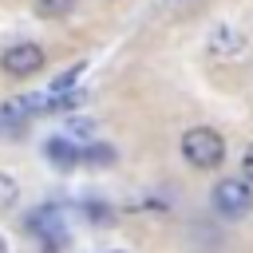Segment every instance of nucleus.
<instances>
[{
  "label": "nucleus",
  "mask_w": 253,
  "mask_h": 253,
  "mask_svg": "<svg viewBox=\"0 0 253 253\" xmlns=\"http://www.w3.org/2000/svg\"><path fill=\"white\" fill-rule=\"evenodd\" d=\"M83 158H87V162H99V166H107V162L115 158V150H111V146H91Z\"/></svg>",
  "instance_id": "9d476101"
},
{
  "label": "nucleus",
  "mask_w": 253,
  "mask_h": 253,
  "mask_svg": "<svg viewBox=\"0 0 253 253\" xmlns=\"http://www.w3.org/2000/svg\"><path fill=\"white\" fill-rule=\"evenodd\" d=\"M28 119H32V111H28L24 99H12V103L0 107V130L4 134H16L20 126H28Z\"/></svg>",
  "instance_id": "39448f33"
},
{
  "label": "nucleus",
  "mask_w": 253,
  "mask_h": 253,
  "mask_svg": "<svg viewBox=\"0 0 253 253\" xmlns=\"http://www.w3.org/2000/svg\"><path fill=\"white\" fill-rule=\"evenodd\" d=\"M16 198H20L16 178H12V174H0V213H4V210H12V206H16Z\"/></svg>",
  "instance_id": "1a4fd4ad"
},
{
  "label": "nucleus",
  "mask_w": 253,
  "mask_h": 253,
  "mask_svg": "<svg viewBox=\"0 0 253 253\" xmlns=\"http://www.w3.org/2000/svg\"><path fill=\"white\" fill-rule=\"evenodd\" d=\"M71 134H91V123H83V119H75V123H71Z\"/></svg>",
  "instance_id": "f8f14e48"
},
{
  "label": "nucleus",
  "mask_w": 253,
  "mask_h": 253,
  "mask_svg": "<svg viewBox=\"0 0 253 253\" xmlns=\"http://www.w3.org/2000/svg\"><path fill=\"white\" fill-rule=\"evenodd\" d=\"M119 253H126V249H119Z\"/></svg>",
  "instance_id": "4468645a"
},
{
  "label": "nucleus",
  "mask_w": 253,
  "mask_h": 253,
  "mask_svg": "<svg viewBox=\"0 0 253 253\" xmlns=\"http://www.w3.org/2000/svg\"><path fill=\"white\" fill-rule=\"evenodd\" d=\"M47 154H51V166H59V170H71L75 162H79V150L67 142V138H47V146H43Z\"/></svg>",
  "instance_id": "423d86ee"
},
{
  "label": "nucleus",
  "mask_w": 253,
  "mask_h": 253,
  "mask_svg": "<svg viewBox=\"0 0 253 253\" xmlns=\"http://www.w3.org/2000/svg\"><path fill=\"white\" fill-rule=\"evenodd\" d=\"M0 253H8V241H4V237H0Z\"/></svg>",
  "instance_id": "ddd939ff"
},
{
  "label": "nucleus",
  "mask_w": 253,
  "mask_h": 253,
  "mask_svg": "<svg viewBox=\"0 0 253 253\" xmlns=\"http://www.w3.org/2000/svg\"><path fill=\"white\" fill-rule=\"evenodd\" d=\"M237 43H241V36H237L233 28H217V32H213V40H210V47H213V51H237Z\"/></svg>",
  "instance_id": "6e6552de"
},
{
  "label": "nucleus",
  "mask_w": 253,
  "mask_h": 253,
  "mask_svg": "<svg viewBox=\"0 0 253 253\" xmlns=\"http://www.w3.org/2000/svg\"><path fill=\"white\" fill-rule=\"evenodd\" d=\"M182 158L198 170H217L225 162V138L213 126H190L182 134Z\"/></svg>",
  "instance_id": "f257e3e1"
},
{
  "label": "nucleus",
  "mask_w": 253,
  "mask_h": 253,
  "mask_svg": "<svg viewBox=\"0 0 253 253\" xmlns=\"http://www.w3.org/2000/svg\"><path fill=\"white\" fill-rule=\"evenodd\" d=\"M0 71L12 79H28V75L43 71V47L40 43H12L0 55Z\"/></svg>",
  "instance_id": "7ed1b4c3"
},
{
  "label": "nucleus",
  "mask_w": 253,
  "mask_h": 253,
  "mask_svg": "<svg viewBox=\"0 0 253 253\" xmlns=\"http://www.w3.org/2000/svg\"><path fill=\"white\" fill-rule=\"evenodd\" d=\"M241 178L253 186V142L245 146V154H241Z\"/></svg>",
  "instance_id": "9b49d317"
},
{
  "label": "nucleus",
  "mask_w": 253,
  "mask_h": 253,
  "mask_svg": "<svg viewBox=\"0 0 253 253\" xmlns=\"http://www.w3.org/2000/svg\"><path fill=\"white\" fill-rule=\"evenodd\" d=\"M71 8H75V0H36V12H40V16H47V20L67 16Z\"/></svg>",
  "instance_id": "0eeeda50"
},
{
  "label": "nucleus",
  "mask_w": 253,
  "mask_h": 253,
  "mask_svg": "<svg viewBox=\"0 0 253 253\" xmlns=\"http://www.w3.org/2000/svg\"><path fill=\"white\" fill-rule=\"evenodd\" d=\"M210 206L221 213V217H245L253 210V186L245 178H221L210 194Z\"/></svg>",
  "instance_id": "f03ea898"
},
{
  "label": "nucleus",
  "mask_w": 253,
  "mask_h": 253,
  "mask_svg": "<svg viewBox=\"0 0 253 253\" xmlns=\"http://www.w3.org/2000/svg\"><path fill=\"white\" fill-rule=\"evenodd\" d=\"M28 229L40 233V237L47 241V249L63 237V221H55V210H36V213H28Z\"/></svg>",
  "instance_id": "20e7f679"
}]
</instances>
